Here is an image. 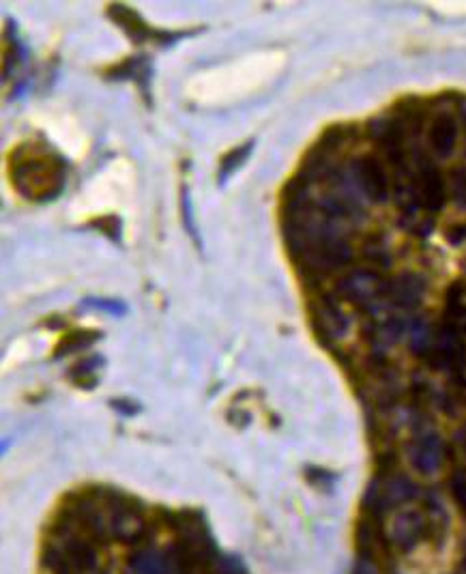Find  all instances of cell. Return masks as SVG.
<instances>
[{"label": "cell", "mask_w": 466, "mask_h": 574, "mask_svg": "<svg viewBox=\"0 0 466 574\" xmlns=\"http://www.w3.org/2000/svg\"><path fill=\"white\" fill-rule=\"evenodd\" d=\"M15 187L26 198H54L56 192H61L62 179L61 168L48 160H22L13 168Z\"/></svg>", "instance_id": "6da1fadb"}, {"label": "cell", "mask_w": 466, "mask_h": 574, "mask_svg": "<svg viewBox=\"0 0 466 574\" xmlns=\"http://www.w3.org/2000/svg\"><path fill=\"white\" fill-rule=\"evenodd\" d=\"M192 555L187 546H175L170 551L143 549L129 560L127 574H185L193 562Z\"/></svg>", "instance_id": "7a4b0ae2"}, {"label": "cell", "mask_w": 466, "mask_h": 574, "mask_svg": "<svg viewBox=\"0 0 466 574\" xmlns=\"http://www.w3.org/2000/svg\"><path fill=\"white\" fill-rule=\"evenodd\" d=\"M417 487L405 476L380 478L372 484L368 495H365V505L374 514L385 512V510H396L402 504H408L417 497Z\"/></svg>", "instance_id": "3957f363"}, {"label": "cell", "mask_w": 466, "mask_h": 574, "mask_svg": "<svg viewBox=\"0 0 466 574\" xmlns=\"http://www.w3.org/2000/svg\"><path fill=\"white\" fill-rule=\"evenodd\" d=\"M338 291L344 295V299L355 301V304L364 308H372L376 301L389 297V282H385L376 271L357 269L348 274L347 278H342Z\"/></svg>", "instance_id": "277c9868"}, {"label": "cell", "mask_w": 466, "mask_h": 574, "mask_svg": "<svg viewBox=\"0 0 466 574\" xmlns=\"http://www.w3.org/2000/svg\"><path fill=\"white\" fill-rule=\"evenodd\" d=\"M413 187H415L419 207H423L426 211L438 213L445 207V201H447V187H445L443 175L438 172V168L430 160L419 161V172Z\"/></svg>", "instance_id": "5b68a950"}, {"label": "cell", "mask_w": 466, "mask_h": 574, "mask_svg": "<svg viewBox=\"0 0 466 574\" xmlns=\"http://www.w3.org/2000/svg\"><path fill=\"white\" fill-rule=\"evenodd\" d=\"M389 540L391 545H396L397 549L411 551L415 549L421 540L423 534H426V516H423L415 508H405L397 510L394 519H391L389 525Z\"/></svg>", "instance_id": "8992f818"}, {"label": "cell", "mask_w": 466, "mask_h": 574, "mask_svg": "<svg viewBox=\"0 0 466 574\" xmlns=\"http://www.w3.org/2000/svg\"><path fill=\"white\" fill-rule=\"evenodd\" d=\"M355 179L364 194L374 202H387L389 201V179L387 172L380 164L379 158L374 155H365V158L357 160L355 164Z\"/></svg>", "instance_id": "52a82bcc"}, {"label": "cell", "mask_w": 466, "mask_h": 574, "mask_svg": "<svg viewBox=\"0 0 466 574\" xmlns=\"http://www.w3.org/2000/svg\"><path fill=\"white\" fill-rule=\"evenodd\" d=\"M314 325H316V332L321 333L324 340L335 342L347 336L350 321L338 301L331 299V297H324L321 304L314 308Z\"/></svg>", "instance_id": "ba28073f"}, {"label": "cell", "mask_w": 466, "mask_h": 574, "mask_svg": "<svg viewBox=\"0 0 466 574\" xmlns=\"http://www.w3.org/2000/svg\"><path fill=\"white\" fill-rule=\"evenodd\" d=\"M445 461V446L434 432L419 435L411 447V463L423 476H432Z\"/></svg>", "instance_id": "9c48e42d"}, {"label": "cell", "mask_w": 466, "mask_h": 574, "mask_svg": "<svg viewBox=\"0 0 466 574\" xmlns=\"http://www.w3.org/2000/svg\"><path fill=\"white\" fill-rule=\"evenodd\" d=\"M108 531L120 542H135L144 536L146 523L138 510L129 505H114L108 514Z\"/></svg>", "instance_id": "30bf717a"}, {"label": "cell", "mask_w": 466, "mask_h": 574, "mask_svg": "<svg viewBox=\"0 0 466 574\" xmlns=\"http://www.w3.org/2000/svg\"><path fill=\"white\" fill-rule=\"evenodd\" d=\"M426 289L428 284L421 275L413 274V271H405V274H400L396 280L389 282V299L396 306L405 308V310H415L417 306H421Z\"/></svg>", "instance_id": "8fae6325"}, {"label": "cell", "mask_w": 466, "mask_h": 574, "mask_svg": "<svg viewBox=\"0 0 466 574\" xmlns=\"http://www.w3.org/2000/svg\"><path fill=\"white\" fill-rule=\"evenodd\" d=\"M428 143L438 158H449L454 153L455 143H458V121L454 114L441 112L434 117L430 132H428Z\"/></svg>", "instance_id": "7c38bea8"}, {"label": "cell", "mask_w": 466, "mask_h": 574, "mask_svg": "<svg viewBox=\"0 0 466 574\" xmlns=\"http://www.w3.org/2000/svg\"><path fill=\"white\" fill-rule=\"evenodd\" d=\"M108 13H110V18H112L114 22H117L120 29H123L125 33H127L129 37H134L135 41H143L153 35V30H151L149 26L140 20V15L132 12L129 7H125V4H112Z\"/></svg>", "instance_id": "4fadbf2b"}, {"label": "cell", "mask_w": 466, "mask_h": 574, "mask_svg": "<svg viewBox=\"0 0 466 574\" xmlns=\"http://www.w3.org/2000/svg\"><path fill=\"white\" fill-rule=\"evenodd\" d=\"M97 338H99V333H95V332H71V333H67V336L62 338L61 344H59V351H56V357H62V355H69L73 351H78V348L91 347V344L95 342Z\"/></svg>", "instance_id": "5bb4252c"}, {"label": "cell", "mask_w": 466, "mask_h": 574, "mask_svg": "<svg viewBox=\"0 0 466 574\" xmlns=\"http://www.w3.org/2000/svg\"><path fill=\"white\" fill-rule=\"evenodd\" d=\"M251 147H254V143H245L243 147L233 149V151H230V153L226 155V158L222 160V170H219V181H222V184H224V181L228 179L230 175H233L234 170L239 168L241 164H243V160L248 158V155H249Z\"/></svg>", "instance_id": "9a60e30c"}, {"label": "cell", "mask_w": 466, "mask_h": 574, "mask_svg": "<svg viewBox=\"0 0 466 574\" xmlns=\"http://www.w3.org/2000/svg\"><path fill=\"white\" fill-rule=\"evenodd\" d=\"M365 257H368L370 263L379 265V267H383V269H387L391 265V252H389V248H387V245H383V243L372 242V243L365 245Z\"/></svg>", "instance_id": "2e32d148"}, {"label": "cell", "mask_w": 466, "mask_h": 574, "mask_svg": "<svg viewBox=\"0 0 466 574\" xmlns=\"http://www.w3.org/2000/svg\"><path fill=\"white\" fill-rule=\"evenodd\" d=\"M452 194H454V201L458 202L460 207L466 209V168H458L454 172Z\"/></svg>", "instance_id": "e0dca14e"}, {"label": "cell", "mask_w": 466, "mask_h": 574, "mask_svg": "<svg viewBox=\"0 0 466 574\" xmlns=\"http://www.w3.org/2000/svg\"><path fill=\"white\" fill-rule=\"evenodd\" d=\"M452 490H454V497L455 501L460 504V508L466 512V472H458L452 480Z\"/></svg>", "instance_id": "ac0fdd59"}, {"label": "cell", "mask_w": 466, "mask_h": 574, "mask_svg": "<svg viewBox=\"0 0 466 574\" xmlns=\"http://www.w3.org/2000/svg\"><path fill=\"white\" fill-rule=\"evenodd\" d=\"M93 224H95L97 228H102V233H106L108 237H112V239L120 237V220L117 216H106V217H102V220H95Z\"/></svg>", "instance_id": "d6986e66"}, {"label": "cell", "mask_w": 466, "mask_h": 574, "mask_svg": "<svg viewBox=\"0 0 466 574\" xmlns=\"http://www.w3.org/2000/svg\"><path fill=\"white\" fill-rule=\"evenodd\" d=\"M86 306H93V308H99V310H108L112 312V315H125L127 312V306L120 304V301L112 299V301H106V299H88Z\"/></svg>", "instance_id": "ffe728a7"}, {"label": "cell", "mask_w": 466, "mask_h": 574, "mask_svg": "<svg viewBox=\"0 0 466 574\" xmlns=\"http://www.w3.org/2000/svg\"><path fill=\"white\" fill-rule=\"evenodd\" d=\"M183 220L187 224V231L193 239L198 242V234H196V226H193V217H192V205H190V196H187V192L183 194Z\"/></svg>", "instance_id": "44dd1931"}, {"label": "cell", "mask_w": 466, "mask_h": 574, "mask_svg": "<svg viewBox=\"0 0 466 574\" xmlns=\"http://www.w3.org/2000/svg\"><path fill=\"white\" fill-rule=\"evenodd\" d=\"M99 362H102V359H97V357H88L86 362L76 364V366H73L76 370H73L71 374H73V377H78V374H82V377H84V374H91L93 370H95V366H99Z\"/></svg>", "instance_id": "7402d4cb"}, {"label": "cell", "mask_w": 466, "mask_h": 574, "mask_svg": "<svg viewBox=\"0 0 466 574\" xmlns=\"http://www.w3.org/2000/svg\"><path fill=\"white\" fill-rule=\"evenodd\" d=\"M353 574H380V570H379V566L370 560V557H361V560L357 562V566H355Z\"/></svg>", "instance_id": "603a6c76"}, {"label": "cell", "mask_w": 466, "mask_h": 574, "mask_svg": "<svg viewBox=\"0 0 466 574\" xmlns=\"http://www.w3.org/2000/svg\"><path fill=\"white\" fill-rule=\"evenodd\" d=\"M447 239L454 245H458L462 239H466V226H454L452 231H447Z\"/></svg>", "instance_id": "cb8c5ba5"}, {"label": "cell", "mask_w": 466, "mask_h": 574, "mask_svg": "<svg viewBox=\"0 0 466 574\" xmlns=\"http://www.w3.org/2000/svg\"><path fill=\"white\" fill-rule=\"evenodd\" d=\"M462 121H464V129H466V108L462 106Z\"/></svg>", "instance_id": "d4e9b609"}, {"label": "cell", "mask_w": 466, "mask_h": 574, "mask_svg": "<svg viewBox=\"0 0 466 574\" xmlns=\"http://www.w3.org/2000/svg\"><path fill=\"white\" fill-rule=\"evenodd\" d=\"M464 568H466V549H464Z\"/></svg>", "instance_id": "484cf974"}]
</instances>
